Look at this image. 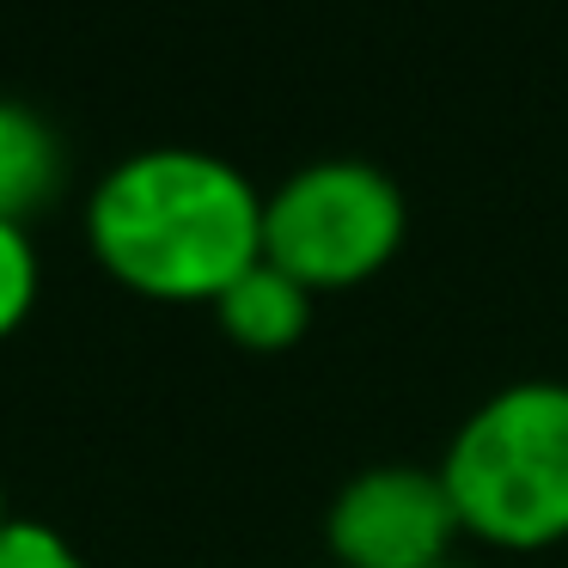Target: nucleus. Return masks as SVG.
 I'll list each match as a JSON object with an SVG mask.
<instances>
[{
	"label": "nucleus",
	"mask_w": 568,
	"mask_h": 568,
	"mask_svg": "<svg viewBox=\"0 0 568 568\" xmlns=\"http://www.w3.org/2000/svg\"><path fill=\"white\" fill-rule=\"evenodd\" d=\"M0 568H92L74 544L43 519H7L0 526Z\"/></svg>",
	"instance_id": "6e6552de"
},
{
	"label": "nucleus",
	"mask_w": 568,
	"mask_h": 568,
	"mask_svg": "<svg viewBox=\"0 0 568 568\" xmlns=\"http://www.w3.org/2000/svg\"><path fill=\"white\" fill-rule=\"evenodd\" d=\"M62 178H68V153L50 116L31 111L26 99H0V221L31 226V214H43L55 202Z\"/></svg>",
	"instance_id": "39448f33"
},
{
	"label": "nucleus",
	"mask_w": 568,
	"mask_h": 568,
	"mask_svg": "<svg viewBox=\"0 0 568 568\" xmlns=\"http://www.w3.org/2000/svg\"><path fill=\"white\" fill-rule=\"evenodd\" d=\"M87 245L148 300H214L263 257V190L209 148H141L87 190Z\"/></svg>",
	"instance_id": "f257e3e1"
},
{
	"label": "nucleus",
	"mask_w": 568,
	"mask_h": 568,
	"mask_svg": "<svg viewBox=\"0 0 568 568\" xmlns=\"http://www.w3.org/2000/svg\"><path fill=\"white\" fill-rule=\"evenodd\" d=\"M409 233V202L385 165L361 153L306 160L263 190V257L312 294L373 282Z\"/></svg>",
	"instance_id": "7ed1b4c3"
},
{
	"label": "nucleus",
	"mask_w": 568,
	"mask_h": 568,
	"mask_svg": "<svg viewBox=\"0 0 568 568\" xmlns=\"http://www.w3.org/2000/svg\"><path fill=\"white\" fill-rule=\"evenodd\" d=\"M440 483L458 526L501 550L568 538V379H514L453 428Z\"/></svg>",
	"instance_id": "f03ea898"
},
{
	"label": "nucleus",
	"mask_w": 568,
	"mask_h": 568,
	"mask_svg": "<svg viewBox=\"0 0 568 568\" xmlns=\"http://www.w3.org/2000/svg\"><path fill=\"white\" fill-rule=\"evenodd\" d=\"M440 568H470V562H458V556H453V562H440Z\"/></svg>",
	"instance_id": "9d476101"
},
{
	"label": "nucleus",
	"mask_w": 568,
	"mask_h": 568,
	"mask_svg": "<svg viewBox=\"0 0 568 568\" xmlns=\"http://www.w3.org/2000/svg\"><path fill=\"white\" fill-rule=\"evenodd\" d=\"M7 519H13V514H7V489H0V526H7Z\"/></svg>",
	"instance_id": "1a4fd4ad"
},
{
	"label": "nucleus",
	"mask_w": 568,
	"mask_h": 568,
	"mask_svg": "<svg viewBox=\"0 0 568 568\" xmlns=\"http://www.w3.org/2000/svg\"><path fill=\"white\" fill-rule=\"evenodd\" d=\"M458 531L440 465L385 458L355 470L324 507V544L343 568H440L453 562Z\"/></svg>",
	"instance_id": "20e7f679"
},
{
	"label": "nucleus",
	"mask_w": 568,
	"mask_h": 568,
	"mask_svg": "<svg viewBox=\"0 0 568 568\" xmlns=\"http://www.w3.org/2000/svg\"><path fill=\"white\" fill-rule=\"evenodd\" d=\"M214 324L233 336L239 348H294L312 331V287H300L287 270H275L270 257H257L221 300H214Z\"/></svg>",
	"instance_id": "423d86ee"
},
{
	"label": "nucleus",
	"mask_w": 568,
	"mask_h": 568,
	"mask_svg": "<svg viewBox=\"0 0 568 568\" xmlns=\"http://www.w3.org/2000/svg\"><path fill=\"white\" fill-rule=\"evenodd\" d=\"M38 287H43V263H38V239H31V226L0 221V343L31 318Z\"/></svg>",
	"instance_id": "0eeeda50"
}]
</instances>
